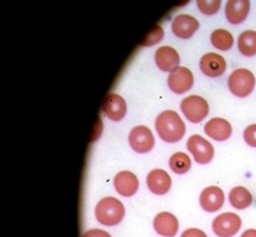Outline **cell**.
I'll return each instance as SVG.
<instances>
[{
    "label": "cell",
    "instance_id": "obj_27",
    "mask_svg": "<svg viewBox=\"0 0 256 237\" xmlns=\"http://www.w3.org/2000/svg\"><path fill=\"white\" fill-rule=\"evenodd\" d=\"M81 237H112L106 231L102 230H89Z\"/></svg>",
    "mask_w": 256,
    "mask_h": 237
},
{
    "label": "cell",
    "instance_id": "obj_5",
    "mask_svg": "<svg viewBox=\"0 0 256 237\" xmlns=\"http://www.w3.org/2000/svg\"><path fill=\"white\" fill-rule=\"evenodd\" d=\"M242 228V219L234 212H224L212 220V231L218 237H234Z\"/></svg>",
    "mask_w": 256,
    "mask_h": 237
},
{
    "label": "cell",
    "instance_id": "obj_12",
    "mask_svg": "<svg viewBox=\"0 0 256 237\" xmlns=\"http://www.w3.org/2000/svg\"><path fill=\"white\" fill-rule=\"evenodd\" d=\"M113 184H114L117 194L124 198H132L137 194L138 188H140L138 178L132 171H120L114 176Z\"/></svg>",
    "mask_w": 256,
    "mask_h": 237
},
{
    "label": "cell",
    "instance_id": "obj_2",
    "mask_svg": "<svg viewBox=\"0 0 256 237\" xmlns=\"http://www.w3.org/2000/svg\"><path fill=\"white\" fill-rule=\"evenodd\" d=\"M94 216L101 226L116 227L125 218V207L117 198L106 196L97 203Z\"/></svg>",
    "mask_w": 256,
    "mask_h": 237
},
{
    "label": "cell",
    "instance_id": "obj_3",
    "mask_svg": "<svg viewBox=\"0 0 256 237\" xmlns=\"http://www.w3.org/2000/svg\"><path fill=\"white\" fill-rule=\"evenodd\" d=\"M256 85V78L251 70L246 68H239L234 70L228 77V89L238 98H246L254 92Z\"/></svg>",
    "mask_w": 256,
    "mask_h": 237
},
{
    "label": "cell",
    "instance_id": "obj_26",
    "mask_svg": "<svg viewBox=\"0 0 256 237\" xmlns=\"http://www.w3.org/2000/svg\"><path fill=\"white\" fill-rule=\"evenodd\" d=\"M180 237H207V235L198 228H188L180 235Z\"/></svg>",
    "mask_w": 256,
    "mask_h": 237
},
{
    "label": "cell",
    "instance_id": "obj_8",
    "mask_svg": "<svg viewBox=\"0 0 256 237\" xmlns=\"http://www.w3.org/2000/svg\"><path fill=\"white\" fill-rule=\"evenodd\" d=\"M168 89L176 94H184L188 92L194 85V76L188 68L178 66L176 70H172L168 77Z\"/></svg>",
    "mask_w": 256,
    "mask_h": 237
},
{
    "label": "cell",
    "instance_id": "obj_18",
    "mask_svg": "<svg viewBox=\"0 0 256 237\" xmlns=\"http://www.w3.org/2000/svg\"><path fill=\"white\" fill-rule=\"evenodd\" d=\"M204 133L214 141L224 142L232 134V126L224 118H212L204 125Z\"/></svg>",
    "mask_w": 256,
    "mask_h": 237
},
{
    "label": "cell",
    "instance_id": "obj_19",
    "mask_svg": "<svg viewBox=\"0 0 256 237\" xmlns=\"http://www.w3.org/2000/svg\"><path fill=\"white\" fill-rule=\"evenodd\" d=\"M228 202L236 210H246L252 204V195L246 187L238 186L230 191Z\"/></svg>",
    "mask_w": 256,
    "mask_h": 237
},
{
    "label": "cell",
    "instance_id": "obj_4",
    "mask_svg": "<svg viewBox=\"0 0 256 237\" xmlns=\"http://www.w3.org/2000/svg\"><path fill=\"white\" fill-rule=\"evenodd\" d=\"M180 110L188 121L199 123L208 115V103L200 96H188L180 102Z\"/></svg>",
    "mask_w": 256,
    "mask_h": 237
},
{
    "label": "cell",
    "instance_id": "obj_14",
    "mask_svg": "<svg viewBox=\"0 0 256 237\" xmlns=\"http://www.w3.org/2000/svg\"><path fill=\"white\" fill-rule=\"evenodd\" d=\"M251 3L248 0H228L226 3V19L232 25H239L248 17Z\"/></svg>",
    "mask_w": 256,
    "mask_h": 237
},
{
    "label": "cell",
    "instance_id": "obj_15",
    "mask_svg": "<svg viewBox=\"0 0 256 237\" xmlns=\"http://www.w3.org/2000/svg\"><path fill=\"white\" fill-rule=\"evenodd\" d=\"M199 66H200V70L204 76L210 77V78H216L226 72L227 62L220 54L206 53L203 54L202 58H200Z\"/></svg>",
    "mask_w": 256,
    "mask_h": 237
},
{
    "label": "cell",
    "instance_id": "obj_23",
    "mask_svg": "<svg viewBox=\"0 0 256 237\" xmlns=\"http://www.w3.org/2000/svg\"><path fill=\"white\" fill-rule=\"evenodd\" d=\"M164 37V28L160 27V25H156V27H154L153 29H152V31L148 33V36H146V37L142 40L140 45L141 46H153V45H156V44H158V42H160Z\"/></svg>",
    "mask_w": 256,
    "mask_h": 237
},
{
    "label": "cell",
    "instance_id": "obj_17",
    "mask_svg": "<svg viewBox=\"0 0 256 237\" xmlns=\"http://www.w3.org/2000/svg\"><path fill=\"white\" fill-rule=\"evenodd\" d=\"M156 64L162 72L172 73L180 66V54L172 46H160L154 54Z\"/></svg>",
    "mask_w": 256,
    "mask_h": 237
},
{
    "label": "cell",
    "instance_id": "obj_1",
    "mask_svg": "<svg viewBox=\"0 0 256 237\" xmlns=\"http://www.w3.org/2000/svg\"><path fill=\"white\" fill-rule=\"evenodd\" d=\"M156 130L164 142L176 143L184 138L186 126L176 111L164 110L156 119Z\"/></svg>",
    "mask_w": 256,
    "mask_h": 237
},
{
    "label": "cell",
    "instance_id": "obj_9",
    "mask_svg": "<svg viewBox=\"0 0 256 237\" xmlns=\"http://www.w3.org/2000/svg\"><path fill=\"white\" fill-rule=\"evenodd\" d=\"M199 203L203 210L208 214L216 212L224 204V192L218 186H210L202 191L199 196Z\"/></svg>",
    "mask_w": 256,
    "mask_h": 237
},
{
    "label": "cell",
    "instance_id": "obj_16",
    "mask_svg": "<svg viewBox=\"0 0 256 237\" xmlns=\"http://www.w3.org/2000/svg\"><path fill=\"white\" fill-rule=\"evenodd\" d=\"M154 231L162 237H174L180 230L178 219L170 212H160L153 220Z\"/></svg>",
    "mask_w": 256,
    "mask_h": 237
},
{
    "label": "cell",
    "instance_id": "obj_25",
    "mask_svg": "<svg viewBox=\"0 0 256 237\" xmlns=\"http://www.w3.org/2000/svg\"><path fill=\"white\" fill-rule=\"evenodd\" d=\"M243 138H244V142L247 145L251 146V147H256V123L246 127Z\"/></svg>",
    "mask_w": 256,
    "mask_h": 237
},
{
    "label": "cell",
    "instance_id": "obj_6",
    "mask_svg": "<svg viewBox=\"0 0 256 237\" xmlns=\"http://www.w3.org/2000/svg\"><path fill=\"white\" fill-rule=\"evenodd\" d=\"M188 150L192 154L194 161L199 165H207L214 158V147L202 135H192L188 141Z\"/></svg>",
    "mask_w": 256,
    "mask_h": 237
},
{
    "label": "cell",
    "instance_id": "obj_7",
    "mask_svg": "<svg viewBox=\"0 0 256 237\" xmlns=\"http://www.w3.org/2000/svg\"><path fill=\"white\" fill-rule=\"evenodd\" d=\"M154 135L149 127L136 126L129 134V145L133 151L138 154H146L154 147Z\"/></svg>",
    "mask_w": 256,
    "mask_h": 237
},
{
    "label": "cell",
    "instance_id": "obj_28",
    "mask_svg": "<svg viewBox=\"0 0 256 237\" xmlns=\"http://www.w3.org/2000/svg\"><path fill=\"white\" fill-rule=\"evenodd\" d=\"M240 237H256V230H247L242 234Z\"/></svg>",
    "mask_w": 256,
    "mask_h": 237
},
{
    "label": "cell",
    "instance_id": "obj_22",
    "mask_svg": "<svg viewBox=\"0 0 256 237\" xmlns=\"http://www.w3.org/2000/svg\"><path fill=\"white\" fill-rule=\"evenodd\" d=\"M211 44L219 50H230L234 45L232 34L223 28L215 29L211 33Z\"/></svg>",
    "mask_w": 256,
    "mask_h": 237
},
{
    "label": "cell",
    "instance_id": "obj_21",
    "mask_svg": "<svg viewBox=\"0 0 256 237\" xmlns=\"http://www.w3.org/2000/svg\"><path fill=\"white\" fill-rule=\"evenodd\" d=\"M168 166L174 174L178 175H184L188 170L192 169V159L188 154L184 153H176L172 154L168 161Z\"/></svg>",
    "mask_w": 256,
    "mask_h": 237
},
{
    "label": "cell",
    "instance_id": "obj_20",
    "mask_svg": "<svg viewBox=\"0 0 256 237\" xmlns=\"http://www.w3.org/2000/svg\"><path fill=\"white\" fill-rule=\"evenodd\" d=\"M238 49L244 57L256 56V31L242 32L238 37Z\"/></svg>",
    "mask_w": 256,
    "mask_h": 237
},
{
    "label": "cell",
    "instance_id": "obj_11",
    "mask_svg": "<svg viewBox=\"0 0 256 237\" xmlns=\"http://www.w3.org/2000/svg\"><path fill=\"white\" fill-rule=\"evenodd\" d=\"M102 111L110 121H113V122H120L126 115V102H125V100L120 94L112 93V94H109L104 100Z\"/></svg>",
    "mask_w": 256,
    "mask_h": 237
},
{
    "label": "cell",
    "instance_id": "obj_24",
    "mask_svg": "<svg viewBox=\"0 0 256 237\" xmlns=\"http://www.w3.org/2000/svg\"><path fill=\"white\" fill-rule=\"evenodd\" d=\"M220 0H212V1H206V0H198L196 5H198L199 11L202 12L203 15L212 16L219 11L220 8Z\"/></svg>",
    "mask_w": 256,
    "mask_h": 237
},
{
    "label": "cell",
    "instance_id": "obj_10",
    "mask_svg": "<svg viewBox=\"0 0 256 237\" xmlns=\"http://www.w3.org/2000/svg\"><path fill=\"white\" fill-rule=\"evenodd\" d=\"M198 28L199 21L192 15L182 13V15H176L172 19V32L178 38L186 40V38L192 37L195 32L198 31Z\"/></svg>",
    "mask_w": 256,
    "mask_h": 237
},
{
    "label": "cell",
    "instance_id": "obj_13",
    "mask_svg": "<svg viewBox=\"0 0 256 237\" xmlns=\"http://www.w3.org/2000/svg\"><path fill=\"white\" fill-rule=\"evenodd\" d=\"M146 184H148L149 191L152 192V194H154V195H166V194L170 191V188H172V178H170V175H168L166 171H164V170H152V171L148 174Z\"/></svg>",
    "mask_w": 256,
    "mask_h": 237
}]
</instances>
